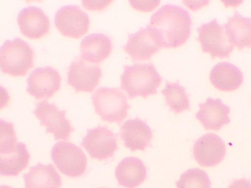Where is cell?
I'll use <instances>...</instances> for the list:
<instances>
[{"label":"cell","instance_id":"1","mask_svg":"<svg viewBox=\"0 0 251 188\" xmlns=\"http://www.w3.org/2000/svg\"><path fill=\"white\" fill-rule=\"evenodd\" d=\"M148 25L156 33L162 47H176L188 39L192 20L186 10L168 3L152 14Z\"/></svg>","mask_w":251,"mask_h":188},{"label":"cell","instance_id":"2","mask_svg":"<svg viewBox=\"0 0 251 188\" xmlns=\"http://www.w3.org/2000/svg\"><path fill=\"white\" fill-rule=\"evenodd\" d=\"M162 78L152 63L125 65L121 75V88L129 98H146L157 94Z\"/></svg>","mask_w":251,"mask_h":188},{"label":"cell","instance_id":"3","mask_svg":"<svg viewBox=\"0 0 251 188\" xmlns=\"http://www.w3.org/2000/svg\"><path fill=\"white\" fill-rule=\"evenodd\" d=\"M91 98L95 112L102 120L120 124L127 117L130 106L119 88L100 87Z\"/></svg>","mask_w":251,"mask_h":188},{"label":"cell","instance_id":"4","mask_svg":"<svg viewBox=\"0 0 251 188\" xmlns=\"http://www.w3.org/2000/svg\"><path fill=\"white\" fill-rule=\"evenodd\" d=\"M34 52L19 37L6 40L0 48V67L3 73L14 76L25 75L33 66Z\"/></svg>","mask_w":251,"mask_h":188},{"label":"cell","instance_id":"5","mask_svg":"<svg viewBox=\"0 0 251 188\" xmlns=\"http://www.w3.org/2000/svg\"><path fill=\"white\" fill-rule=\"evenodd\" d=\"M51 156L58 170L66 176L77 177L86 171V156L79 146L72 142H57L52 148Z\"/></svg>","mask_w":251,"mask_h":188},{"label":"cell","instance_id":"6","mask_svg":"<svg viewBox=\"0 0 251 188\" xmlns=\"http://www.w3.org/2000/svg\"><path fill=\"white\" fill-rule=\"evenodd\" d=\"M198 40L204 52L215 57H228L234 46L229 42L224 26L216 19L201 24L197 28Z\"/></svg>","mask_w":251,"mask_h":188},{"label":"cell","instance_id":"7","mask_svg":"<svg viewBox=\"0 0 251 188\" xmlns=\"http://www.w3.org/2000/svg\"><path fill=\"white\" fill-rule=\"evenodd\" d=\"M33 113L40 120V124L45 127L46 132L52 133L55 140H68L74 130L65 117V111L60 110L54 103L46 100L38 102Z\"/></svg>","mask_w":251,"mask_h":188},{"label":"cell","instance_id":"8","mask_svg":"<svg viewBox=\"0 0 251 188\" xmlns=\"http://www.w3.org/2000/svg\"><path fill=\"white\" fill-rule=\"evenodd\" d=\"M57 29L64 36L78 38L88 30V15L77 5H65L56 11L54 18Z\"/></svg>","mask_w":251,"mask_h":188},{"label":"cell","instance_id":"9","mask_svg":"<svg viewBox=\"0 0 251 188\" xmlns=\"http://www.w3.org/2000/svg\"><path fill=\"white\" fill-rule=\"evenodd\" d=\"M80 144L92 158L100 161L112 158L118 149L116 135L105 126L88 129Z\"/></svg>","mask_w":251,"mask_h":188},{"label":"cell","instance_id":"10","mask_svg":"<svg viewBox=\"0 0 251 188\" xmlns=\"http://www.w3.org/2000/svg\"><path fill=\"white\" fill-rule=\"evenodd\" d=\"M102 76L100 68L86 62L78 56L70 64L67 73V83L76 92H92L99 84Z\"/></svg>","mask_w":251,"mask_h":188},{"label":"cell","instance_id":"11","mask_svg":"<svg viewBox=\"0 0 251 188\" xmlns=\"http://www.w3.org/2000/svg\"><path fill=\"white\" fill-rule=\"evenodd\" d=\"M61 80L60 73L53 67L37 68L27 79L26 91L37 99H48L59 90Z\"/></svg>","mask_w":251,"mask_h":188},{"label":"cell","instance_id":"12","mask_svg":"<svg viewBox=\"0 0 251 188\" xmlns=\"http://www.w3.org/2000/svg\"><path fill=\"white\" fill-rule=\"evenodd\" d=\"M162 47L154 31L148 25L129 34L123 48L134 61L149 60Z\"/></svg>","mask_w":251,"mask_h":188},{"label":"cell","instance_id":"13","mask_svg":"<svg viewBox=\"0 0 251 188\" xmlns=\"http://www.w3.org/2000/svg\"><path fill=\"white\" fill-rule=\"evenodd\" d=\"M193 152L195 160L201 166L212 167L220 164L224 159L226 146L219 136L209 133L196 141Z\"/></svg>","mask_w":251,"mask_h":188},{"label":"cell","instance_id":"14","mask_svg":"<svg viewBox=\"0 0 251 188\" xmlns=\"http://www.w3.org/2000/svg\"><path fill=\"white\" fill-rule=\"evenodd\" d=\"M199 106L195 117L205 130L218 131L229 123L230 108L220 99L209 97Z\"/></svg>","mask_w":251,"mask_h":188},{"label":"cell","instance_id":"15","mask_svg":"<svg viewBox=\"0 0 251 188\" xmlns=\"http://www.w3.org/2000/svg\"><path fill=\"white\" fill-rule=\"evenodd\" d=\"M120 136L124 145L130 151H144L151 146L152 132L145 121L138 118L126 121L121 126Z\"/></svg>","mask_w":251,"mask_h":188},{"label":"cell","instance_id":"16","mask_svg":"<svg viewBox=\"0 0 251 188\" xmlns=\"http://www.w3.org/2000/svg\"><path fill=\"white\" fill-rule=\"evenodd\" d=\"M17 23L21 33L31 39L40 38L50 29L49 17L37 6H29L22 9L18 15Z\"/></svg>","mask_w":251,"mask_h":188},{"label":"cell","instance_id":"17","mask_svg":"<svg viewBox=\"0 0 251 188\" xmlns=\"http://www.w3.org/2000/svg\"><path fill=\"white\" fill-rule=\"evenodd\" d=\"M112 44L110 38L101 33H94L85 36L80 44L81 57L92 63H99L110 54Z\"/></svg>","mask_w":251,"mask_h":188},{"label":"cell","instance_id":"18","mask_svg":"<svg viewBox=\"0 0 251 188\" xmlns=\"http://www.w3.org/2000/svg\"><path fill=\"white\" fill-rule=\"evenodd\" d=\"M209 78L211 84L218 90L233 91L241 85L243 76L240 69L227 62L216 64L211 69Z\"/></svg>","mask_w":251,"mask_h":188},{"label":"cell","instance_id":"19","mask_svg":"<svg viewBox=\"0 0 251 188\" xmlns=\"http://www.w3.org/2000/svg\"><path fill=\"white\" fill-rule=\"evenodd\" d=\"M115 176L119 184L126 188H135L147 177V168L143 162L135 157H126L117 165Z\"/></svg>","mask_w":251,"mask_h":188},{"label":"cell","instance_id":"20","mask_svg":"<svg viewBox=\"0 0 251 188\" xmlns=\"http://www.w3.org/2000/svg\"><path fill=\"white\" fill-rule=\"evenodd\" d=\"M227 38L239 50L251 48V18L243 16L237 11L224 25Z\"/></svg>","mask_w":251,"mask_h":188},{"label":"cell","instance_id":"21","mask_svg":"<svg viewBox=\"0 0 251 188\" xmlns=\"http://www.w3.org/2000/svg\"><path fill=\"white\" fill-rule=\"evenodd\" d=\"M25 188H59L62 182L60 175L52 164L39 163L23 175Z\"/></svg>","mask_w":251,"mask_h":188},{"label":"cell","instance_id":"22","mask_svg":"<svg viewBox=\"0 0 251 188\" xmlns=\"http://www.w3.org/2000/svg\"><path fill=\"white\" fill-rule=\"evenodd\" d=\"M30 155L23 142H18L16 149L6 154H0V174L16 176L27 166Z\"/></svg>","mask_w":251,"mask_h":188},{"label":"cell","instance_id":"23","mask_svg":"<svg viewBox=\"0 0 251 188\" xmlns=\"http://www.w3.org/2000/svg\"><path fill=\"white\" fill-rule=\"evenodd\" d=\"M165 96L166 104L170 110L175 114L189 110L190 100L185 88L181 86L179 81L166 82L165 88L161 90Z\"/></svg>","mask_w":251,"mask_h":188},{"label":"cell","instance_id":"24","mask_svg":"<svg viewBox=\"0 0 251 188\" xmlns=\"http://www.w3.org/2000/svg\"><path fill=\"white\" fill-rule=\"evenodd\" d=\"M176 188H211V181L206 172L200 168L187 170L176 183Z\"/></svg>","mask_w":251,"mask_h":188},{"label":"cell","instance_id":"25","mask_svg":"<svg viewBox=\"0 0 251 188\" xmlns=\"http://www.w3.org/2000/svg\"><path fill=\"white\" fill-rule=\"evenodd\" d=\"M0 154H6L14 151L18 142L13 124L0 119Z\"/></svg>","mask_w":251,"mask_h":188},{"label":"cell","instance_id":"26","mask_svg":"<svg viewBox=\"0 0 251 188\" xmlns=\"http://www.w3.org/2000/svg\"><path fill=\"white\" fill-rule=\"evenodd\" d=\"M134 8L143 11H150L154 9L160 2V0H132L129 1Z\"/></svg>","mask_w":251,"mask_h":188},{"label":"cell","instance_id":"27","mask_svg":"<svg viewBox=\"0 0 251 188\" xmlns=\"http://www.w3.org/2000/svg\"><path fill=\"white\" fill-rule=\"evenodd\" d=\"M227 188H251V182L245 178L234 180Z\"/></svg>","mask_w":251,"mask_h":188},{"label":"cell","instance_id":"28","mask_svg":"<svg viewBox=\"0 0 251 188\" xmlns=\"http://www.w3.org/2000/svg\"><path fill=\"white\" fill-rule=\"evenodd\" d=\"M183 2H184V4L187 5L189 8H191L192 10H195L198 8H199L201 6L204 5L205 4V2L206 1H201V2L198 3H193L192 1H187V0H184L183 1Z\"/></svg>","mask_w":251,"mask_h":188},{"label":"cell","instance_id":"29","mask_svg":"<svg viewBox=\"0 0 251 188\" xmlns=\"http://www.w3.org/2000/svg\"><path fill=\"white\" fill-rule=\"evenodd\" d=\"M0 188H12L9 186H6V185H1L0 187Z\"/></svg>","mask_w":251,"mask_h":188}]
</instances>
